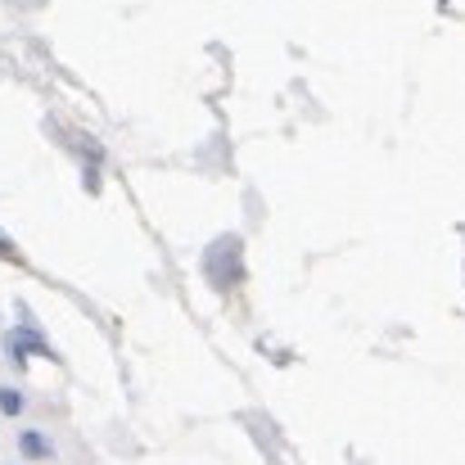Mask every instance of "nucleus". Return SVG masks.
I'll list each match as a JSON object with an SVG mask.
<instances>
[{"label":"nucleus","mask_w":465,"mask_h":465,"mask_svg":"<svg viewBox=\"0 0 465 465\" xmlns=\"http://www.w3.org/2000/svg\"><path fill=\"white\" fill-rule=\"evenodd\" d=\"M18 443H23V452H27V457H50V443H45L41 434H23Z\"/></svg>","instance_id":"1"},{"label":"nucleus","mask_w":465,"mask_h":465,"mask_svg":"<svg viewBox=\"0 0 465 465\" xmlns=\"http://www.w3.org/2000/svg\"><path fill=\"white\" fill-rule=\"evenodd\" d=\"M0 411H5V416H18V411H23V398H18L14 389H0Z\"/></svg>","instance_id":"2"},{"label":"nucleus","mask_w":465,"mask_h":465,"mask_svg":"<svg viewBox=\"0 0 465 465\" xmlns=\"http://www.w3.org/2000/svg\"><path fill=\"white\" fill-rule=\"evenodd\" d=\"M5 249H9V244H5V240H0V253H5Z\"/></svg>","instance_id":"3"}]
</instances>
